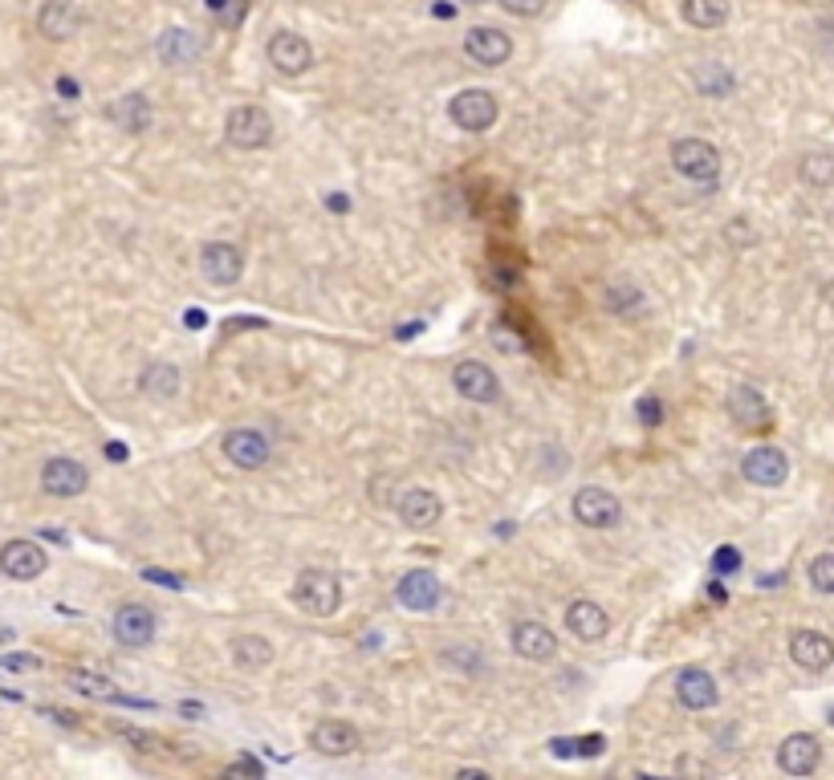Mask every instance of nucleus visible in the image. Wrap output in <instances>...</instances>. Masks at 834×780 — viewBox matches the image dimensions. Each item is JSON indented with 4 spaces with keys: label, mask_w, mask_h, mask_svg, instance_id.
I'll use <instances>...</instances> for the list:
<instances>
[{
    "label": "nucleus",
    "mask_w": 834,
    "mask_h": 780,
    "mask_svg": "<svg viewBox=\"0 0 834 780\" xmlns=\"http://www.w3.org/2000/svg\"><path fill=\"white\" fill-rule=\"evenodd\" d=\"M574 520L582 524V529H611V524H618V517H623V505H618V496L615 492H606V488H578L574 492Z\"/></svg>",
    "instance_id": "39448f33"
},
{
    "label": "nucleus",
    "mask_w": 834,
    "mask_h": 780,
    "mask_svg": "<svg viewBox=\"0 0 834 780\" xmlns=\"http://www.w3.org/2000/svg\"><path fill=\"white\" fill-rule=\"evenodd\" d=\"M326 203H330V212H346V208H351V199L342 196V191H334V196L326 199Z\"/></svg>",
    "instance_id": "49530a36"
},
{
    "label": "nucleus",
    "mask_w": 834,
    "mask_h": 780,
    "mask_svg": "<svg viewBox=\"0 0 834 780\" xmlns=\"http://www.w3.org/2000/svg\"><path fill=\"white\" fill-rule=\"evenodd\" d=\"M184 325H187V330H204V313H200V309L184 313Z\"/></svg>",
    "instance_id": "de8ad7c7"
},
{
    "label": "nucleus",
    "mask_w": 834,
    "mask_h": 780,
    "mask_svg": "<svg viewBox=\"0 0 834 780\" xmlns=\"http://www.w3.org/2000/svg\"><path fill=\"white\" fill-rule=\"evenodd\" d=\"M41 488H46L49 496H62V500H70V496H82V492L90 488V472H86L77 459L53 456L46 468H41Z\"/></svg>",
    "instance_id": "4468645a"
},
{
    "label": "nucleus",
    "mask_w": 834,
    "mask_h": 780,
    "mask_svg": "<svg viewBox=\"0 0 834 780\" xmlns=\"http://www.w3.org/2000/svg\"><path fill=\"white\" fill-rule=\"evenodd\" d=\"M70 683H74L82 695H90V699H102V704H126V695L114 683H110L107 674H94V671H70Z\"/></svg>",
    "instance_id": "7c9ffc66"
},
{
    "label": "nucleus",
    "mask_w": 834,
    "mask_h": 780,
    "mask_svg": "<svg viewBox=\"0 0 834 780\" xmlns=\"http://www.w3.org/2000/svg\"><path fill=\"white\" fill-rule=\"evenodd\" d=\"M200 269L212 285L229 289V285H236V281L245 276V252L236 245H229V240H208V245L200 248Z\"/></svg>",
    "instance_id": "423d86ee"
},
{
    "label": "nucleus",
    "mask_w": 834,
    "mask_h": 780,
    "mask_svg": "<svg viewBox=\"0 0 834 780\" xmlns=\"http://www.w3.org/2000/svg\"><path fill=\"white\" fill-rule=\"evenodd\" d=\"M224 456H229L232 468H241V472H261L269 456H273V447L265 439L261 431L253 428H236L224 435Z\"/></svg>",
    "instance_id": "0eeeda50"
},
{
    "label": "nucleus",
    "mask_w": 834,
    "mask_h": 780,
    "mask_svg": "<svg viewBox=\"0 0 834 780\" xmlns=\"http://www.w3.org/2000/svg\"><path fill=\"white\" fill-rule=\"evenodd\" d=\"M143 578L147 582H159V585H168V590H184V578L180 573H168V569H143Z\"/></svg>",
    "instance_id": "a19ab883"
},
{
    "label": "nucleus",
    "mask_w": 834,
    "mask_h": 780,
    "mask_svg": "<svg viewBox=\"0 0 834 780\" xmlns=\"http://www.w3.org/2000/svg\"><path fill=\"white\" fill-rule=\"evenodd\" d=\"M496 114H501V110H496V98L489 90H461L449 102V119L461 126V131H468V135L493 131Z\"/></svg>",
    "instance_id": "20e7f679"
},
{
    "label": "nucleus",
    "mask_w": 834,
    "mask_h": 780,
    "mask_svg": "<svg viewBox=\"0 0 834 780\" xmlns=\"http://www.w3.org/2000/svg\"><path fill=\"white\" fill-rule=\"evenodd\" d=\"M395 512H400L407 529H432L444 517V500L432 488H403L400 500H395Z\"/></svg>",
    "instance_id": "f3484780"
},
{
    "label": "nucleus",
    "mask_w": 834,
    "mask_h": 780,
    "mask_svg": "<svg viewBox=\"0 0 834 780\" xmlns=\"http://www.w3.org/2000/svg\"><path fill=\"white\" fill-rule=\"evenodd\" d=\"M566 630H571L578 643H599V639H606V630H611V614H606L599 602L578 597V602L566 606Z\"/></svg>",
    "instance_id": "a211bd4d"
},
{
    "label": "nucleus",
    "mask_w": 834,
    "mask_h": 780,
    "mask_svg": "<svg viewBox=\"0 0 834 780\" xmlns=\"http://www.w3.org/2000/svg\"><path fill=\"white\" fill-rule=\"evenodd\" d=\"M309 744L322 752V756H346V752L358 748V732L342 719H322L314 732H309Z\"/></svg>",
    "instance_id": "a878e982"
},
{
    "label": "nucleus",
    "mask_w": 834,
    "mask_h": 780,
    "mask_svg": "<svg viewBox=\"0 0 834 780\" xmlns=\"http://www.w3.org/2000/svg\"><path fill=\"white\" fill-rule=\"evenodd\" d=\"M452 386H456L468 403H496V398H501V379H496V370L477 362V358L456 362V370H452Z\"/></svg>",
    "instance_id": "1a4fd4ad"
},
{
    "label": "nucleus",
    "mask_w": 834,
    "mask_h": 780,
    "mask_svg": "<svg viewBox=\"0 0 834 780\" xmlns=\"http://www.w3.org/2000/svg\"><path fill=\"white\" fill-rule=\"evenodd\" d=\"M684 21L692 29H721L728 21V0H684Z\"/></svg>",
    "instance_id": "c756f323"
},
{
    "label": "nucleus",
    "mask_w": 834,
    "mask_h": 780,
    "mask_svg": "<svg viewBox=\"0 0 834 780\" xmlns=\"http://www.w3.org/2000/svg\"><path fill=\"white\" fill-rule=\"evenodd\" d=\"M269 65L285 77H302L309 65H314V46H309L302 33H290V29L273 33V41H269Z\"/></svg>",
    "instance_id": "6e6552de"
},
{
    "label": "nucleus",
    "mask_w": 834,
    "mask_h": 780,
    "mask_svg": "<svg viewBox=\"0 0 834 780\" xmlns=\"http://www.w3.org/2000/svg\"><path fill=\"white\" fill-rule=\"evenodd\" d=\"M831 728H834V711H831Z\"/></svg>",
    "instance_id": "603ef678"
},
{
    "label": "nucleus",
    "mask_w": 834,
    "mask_h": 780,
    "mask_svg": "<svg viewBox=\"0 0 834 780\" xmlns=\"http://www.w3.org/2000/svg\"><path fill=\"white\" fill-rule=\"evenodd\" d=\"M224 138L241 151H261L273 143V119L265 107H236L224 123Z\"/></svg>",
    "instance_id": "7ed1b4c3"
},
{
    "label": "nucleus",
    "mask_w": 834,
    "mask_h": 780,
    "mask_svg": "<svg viewBox=\"0 0 834 780\" xmlns=\"http://www.w3.org/2000/svg\"><path fill=\"white\" fill-rule=\"evenodd\" d=\"M789 658L802 667V671H826L834 663V643L819 630H794L789 634Z\"/></svg>",
    "instance_id": "412c9836"
},
{
    "label": "nucleus",
    "mask_w": 834,
    "mask_h": 780,
    "mask_svg": "<svg viewBox=\"0 0 834 780\" xmlns=\"http://www.w3.org/2000/svg\"><path fill=\"white\" fill-rule=\"evenodd\" d=\"M510 643L526 663H550L557 655V634L550 627H541V622H517Z\"/></svg>",
    "instance_id": "4be33fe9"
},
{
    "label": "nucleus",
    "mask_w": 834,
    "mask_h": 780,
    "mask_svg": "<svg viewBox=\"0 0 834 780\" xmlns=\"http://www.w3.org/2000/svg\"><path fill=\"white\" fill-rule=\"evenodd\" d=\"M123 735L131 740V744H143V752L159 748V740H155V735H147V732H139V728H123Z\"/></svg>",
    "instance_id": "37998d69"
},
{
    "label": "nucleus",
    "mask_w": 834,
    "mask_h": 780,
    "mask_svg": "<svg viewBox=\"0 0 834 780\" xmlns=\"http://www.w3.org/2000/svg\"><path fill=\"white\" fill-rule=\"evenodd\" d=\"M635 306H643V293L635 289V285H615V289H606V309H611V313H631Z\"/></svg>",
    "instance_id": "c9c22d12"
},
{
    "label": "nucleus",
    "mask_w": 834,
    "mask_h": 780,
    "mask_svg": "<svg viewBox=\"0 0 834 780\" xmlns=\"http://www.w3.org/2000/svg\"><path fill=\"white\" fill-rule=\"evenodd\" d=\"M46 566H49V557L37 541H9V545L0 549V573L13 578V582H33V578L46 573Z\"/></svg>",
    "instance_id": "9b49d317"
},
{
    "label": "nucleus",
    "mask_w": 834,
    "mask_h": 780,
    "mask_svg": "<svg viewBox=\"0 0 834 780\" xmlns=\"http://www.w3.org/2000/svg\"><path fill=\"white\" fill-rule=\"evenodd\" d=\"M725 407H728V414H733V423H737L741 431H770L773 428V411L758 386H733Z\"/></svg>",
    "instance_id": "f8f14e48"
},
{
    "label": "nucleus",
    "mask_w": 834,
    "mask_h": 780,
    "mask_svg": "<svg viewBox=\"0 0 834 780\" xmlns=\"http://www.w3.org/2000/svg\"><path fill=\"white\" fill-rule=\"evenodd\" d=\"M155 53H159L163 65H175V70H180V65H192L204 53V37L196 29H168L159 37Z\"/></svg>",
    "instance_id": "b1692460"
},
{
    "label": "nucleus",
    "mask_w": 834,
    "mask_h": 780,
    "mask_svg": "<svg viewBox=\"0 0 834 780\" xmlns=\"http://www.w3.org/2000/svg\"><path fill=\"white\" fill-rule=\"evenodd\" d=\"M126 456H131V451H126V444H107V459H110V463H123Z\"/></svg>",
    "instance_id": "c03bdc74"
},
{
    "label": "nucleus",
    "mask_w": 834,
    "mask_h": 780,
    "mask_svg": "<svg viewBox=\"0 0 834 780\" xmlns=\"http://www.w3.org/2000/svg\"><path fill=\"white\" fill-rule=\"evenodd\" d=\"M0 663H4L9 671H33V667H37V658L33 655H4Z\"/></svg>",
    "instance_id": "79ce46f5"
},
{
    "label": "nucleus",
    "mask_w": 834,
    "mask_h": 780,
    "mask_svg": "<svg viewBox=\"0 0 834 780\" xmlns=\"http://www.w3.org/2000/svg\"><path fill=\"white\" fill-rule=\"evenodd\" d=\"M635 411H639V419H643V428H660V423H664V403H660V398H639V407H635Z\"/></svg>",
    "instance_id": "4c0bfd02"
},
{
    "label": "nucleus",
    "mask_w": 834,
    "mask_h": 780,
    "mask_svg": "<svg viewBox=\"0 0 834 780\" xmlns=\"http://www.w3.org/2000/svg\"><path fill=\"white\" fill-rule=\"evenodd\" d=\"M464 53L473 58L477 65H505L513 58V41L493 25H477V29L464 33Z\"/></svg>",
    "instance_id": "dca6fc26"
},
{
    "label": "nucleus",
    "mask_w": 834,
    "mask_h": 780,
    "mask_svg": "<svg viewBox=\"0 0 834 780\" xmlns=\"http://www.w3.org/2000/svg\"><path fill=\"white\" fill-rule=\"evenodd\" d=\"M395 597H400L403 610H416V614H428L440 606V597H444V585L436 578L432 569H412V573H403L400 585H395Z\"/></svg>",
    "instance_id": "9d476101"
},
{
    "label": "nucleus",
    "mask_w": 834,
    "mask_h": 780,
    "mask_svg": "<svg viewBox=\"0 0 834 780\" xmlns=\"http://www.w3.org/2000/svg\"><path fill=\"white\" fill-rule=\"evenodd\" d=\"M151 119H155V110L143 94H123V98L110 102V123L119 126V131H126V135H143V131L151 126Z\"/></svg>",
    "instance_id": "393cba45"
},
{
    "label": "nucleus",
    "mask_w": 834,
    "mask_h": 780,
    "mask_svg": "<svg viewBox=\"0 0 834 780\" xmlns=\"http://www.w3.org/2000/svg\"><path fill=\"white\" fill-rule=\"evenodd\" d=\"M810 585L819 594H834V553H822L810 561Z\"/></svg>",
    "instance_id": "f704fd0d"
},
{
    "label": "nucleus",
    "mask_w": 834,
    "mask_h": 780,
    "mask_svg": "<svg viewBox=\"0 0 834 780\" xmlns=\"http://www.w3.org/2000/svg\"><path fill=\"white\" fill-rule=\"evenodd\" d=\"M208 13L220 21V29H241L248 16V0H208Z\"/></svg>",
    "instance_id": "473e14b6"
},
{
    "label": "nucleus",
    "mask_w": 834,
    "mask_h": 780,
    "mask_svg": "<svg viewBox=\"0 0 834 780\" xmlns=\"http://www.w3.org/2000/svg\"><path fill=\"white\" fill-rule=\"evenodd\" d=\"M461 4H489V0H461Z\"/></svg>",
    "instance_id": "3c124183"
},
{
    "label": "nucleus",
    "mask_w": 834,
    "mask_h": 780,
    "mask_svg": "<svg viewBox=\"0 0 834 780\" xmlns=\"http://www.w3.org/2000/svg\"><path fill=\"white\" fill-rule=\"evenodd\" d=\"M139 391L147 398H175L180 395V370L171 367V362H151V367L139 374Z\"/></svg>",
    "instance_id": "bb28decb"
},
{
    "label": "nucleus",
    "mask_w": 834,
    "mask_h": 780,
    "mask_svg": "<svg viewBox=\"0 0 834 780\" xmlns=\"http://www.w3.org/2000/svg\"><path fill=\"white\" fill-rule=\"evenodd\" d=\"M232 658L241 671H261L265 663L273 658V643L261 639V634H236L232 639Z\"/></svg>",
    "instance_id": "cd10ccee"
},
{
    "label": "nucleus",
    "mask_w": 834,
    "mask_h": 780,
    "mask_svg": "<svg viewBox=\"0 0 834 780\" xmlns=\"http://www.w3.org/2000/svg\"><path fill=\"white\" fill-rule=\"evenodd\" d=\"M672 168L692 184H712L721 175V151L712 147L709 138H680L672 147Z\"/></svg>",
    "instance_id": "f03ea898"
},
{
    "label": "nucleus",
    "mask_w": 834,
    "mask_h": 780,
    "mask_svg": "<svg viewBox=\"0 0 834 780\" xmlns=\"http://www.w3.org/2000/svg\"><path fill=\"white\" fill-rule=\"evenodd\" d=\"M819 760H822V744L810 732L786 735L782 748H777V765H782V772H789V777H810V772L819 768Z\"/></svg>",
    "instance_id": "6ab92c4d"
},
{
    "label": "nucleus",
    "mask_w": 834,
    "mask_h": 780,
    "mask_svg": "<svg viewBox=\"0 0 834 780\" xmlns=\"http://www.w3.org/2000/svg\"><path fill=\"white\" fill-rule=\"evenodd\" d=\"M709 594L716 597V602H725V585H721V582H712V585H709Z\"/></svg>",
    "instance_id": "09e8293b"
},
{
    "label": "nucleus",
    "mask_w": 834,
    "mask_h": 780,
    "mask_svg": "<svg viewBox=\"0 0 834 780\" xmlns=\"http://www.w3.org/2000/svg\"><path fill=\"white\" fill-rule=\"evenodd\" d=\"M294 602L309 618H330V614H339L342 606V585L334 573H326V569H302L294 582Z\"/></svg>",
    "instance_id": "f257e3e1"
},
{
    "label": "nucleus",
    "mask_w": 834,
    "mask_h": 780,
    "mask_svg": "<svg viewBox=\"0 0 834 780\" xmlns=\"http://www.w3.org/2000/svg\"><path fill=\"white\" fill-rule=\"evenodd\" d=\"M224 772H229V777H253V780H257V777H261V772H265V768L257 765L253 756H241V760H232V765L224 768Z\"/></svg>",
    "instance_id": "ea45409f"
},
{
    "label": "nucleus",
    "mask_w": 834,
    "mask_h": 780,
    "mask_svg": "<svg viewBox=\"0 0 834 780\" xmlns=\"http://www.w3.org/2000/svg\"><path fill=\"white\" fill-rule=\"evenodd\" d=\"M798 171H802V179L810 187H834V154H826V151L806 154Z\"/></svg>",
    "instance_id": "2f4dec72"
},
{
    "label": "nucleus",
    "mask_w": 834,
    "mask_h": 780,
    "mask_svg": "<svg viewBox=\"0 0 834 780\" xmlns=\"http://www.w3.org/2000/svg\"><path fill=\"white\" fill-rule=\"evenodd\" d=\"M712 569L725 578V573H737L741 569V549H733V545H721V549L712 553Z\"/></svg>",
    "instance_id": "e433bc0d"
},
{
    "label": "nucleus",
    "mask_w": 834,
    "mask_h": 780,
    "mask_svg": "<svg viewBox=\"0 0 834 780\" xmlns=\"http://www.w3.org/2000/svg\"><path fill=\"white\" fill-rule=\"evenodd\" d=\"M550 748H554V756H599V752H603V735H582V740H554Z\"/></svg>",
    "instance_id": "72a5a7b5"
},
{
    "label": "nucleus",
    "mask_w": 834,
    "mask_h": 780,
    "mask_svg": "<svg viewBox=\"0 0 834 780\" xmlns=\"http://www.w3.org/2000/svg\"><path fill=\"white\" fill-rule=\"evenodd\" d=\"M110 634L123 646H131V651H143V646H151L155 639V614L147 610V606H139V602H126L123 610L114 614Z\"/></svg>",
    "instance_id": "2eb2a0df"
},
{
    "label": "nucleus",
    "mask_w": 834,
    "mask_h": 780,
    "mask_svg": "<svg viewBox=\"0 0 834 780\" xmlns=\"http://www.w3.org/2000/svg\"><path fill=\"white\" fill-rule=\"evenodd\" d=\"M505 4V13L513 16H538L545 9V0H501Z\"/></svg>",
    "instance_id": "58836bf2"
},
{
    "label": "nucleus",
    "mask_w": 834,
    "mask_h": 780,
    "mask_svg": "<svg viewBox=\"0 0 834 780\" xmlns=\"http://www.w3.org/2000/svg\"><path fill=\"white\" fill-rule=\"evenodd\" d=\"M696 77V90L700 94H709V98H728L733 94V86H737V77H733V70L721 62H700L692 70Z\"/></svg>",
    "instance_id": "c85d7f7f"
},
{
    "label": "nucleus",
    "mask_w": 834,
    "mask_h": 780,
    "mask_svg": "<svg viewBox=\"0 0 834 780\" xmlns=\"http://www.w3.org/2000/svg\"><path fill=\"white\" fill-rule=\"evenodd\" d=\"M676 699H680L688 711H709V707H716L721 691H716V679H712L704 667H684V671L676 674Z\"/></svg>",
    "instance_id": "aec40b11"
},
{
    "label": "nucleus",
    "mask_w": 834,
    "mask_h": 780,
    "mask_svg": "<svg viewBox=\"0 0 834 780\" xmlns=\"http://www.w3.org/2000/svg\"><path fill=\"white\" fill-rule=\"evenodd\" d=\"M180 711H184L187 719H200V707H196V704H184V707H180Z\"/></svg>",
    "instance_id": "8fccbe9b"
},
{
    "label": "nucleus",
    "mask_w": 834,
    "mask_h": 780,
    "mask_svg": "<svg viewBox=\"0 0 834 780\" xmlns=\"http://www.w3.org/2000/svg\"><path fill=\"white\" fill-rule=\"evenodd\" d=\"M58 94H65V98H77V82H74V77H58Z\"/></svg>",
    "instance_id": "a18cd8bd"
},
{
    "label": "nucleus",
    "mask_w": 834,
    "mask_h": 780,
    "mask_svg": "<svg viewBox=\"0 0 834 780\" xmlns=\"http://www.w3.org/2000/svg\"><path fill=\"white\" fill-rule=\"evenodd\" d=\"M37 29L46 33L49 41H70L82 29V13L74 0H46L37 13Z\"/></svg>",
    "instance_id": "5701e85b"
},
{
    "label": "nucleus",
    "mask_w": 834,
    "mask_h": 780,
    "mask_svg": "<svg viewBox=\"0 0 834 780\" xmlns=\"http://www.w3.org/2000/svg\"><path fill=\"white\" fill-rule=\"evenodd\" d=\"M741 475L749 484H758V488H782L789 475L786 451H777V447H753V451H745Z\"/></svg>",
    "instance_id": "ddd939ff"
}]
</instances>
